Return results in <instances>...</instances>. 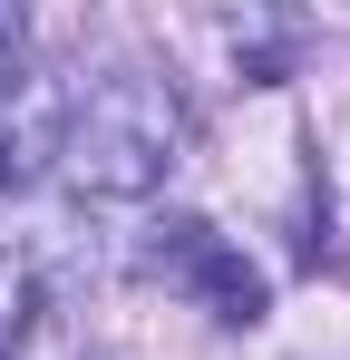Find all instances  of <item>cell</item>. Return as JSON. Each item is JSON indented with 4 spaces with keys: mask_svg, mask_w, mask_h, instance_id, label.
Returning <instances> with one entry per match:
<instances>
[{
    "mask_svg": "<svg viewBox=\"0 0 350 360\" xmlns=\"http://www.w3.org/2000/svg\"><path fill=\"white\" fill-rule=\"evenodd\" d=\"M156 263H166L175 283H195V292H205V311H214L224 331H253V321H263V273H253V263H243L214 224H166Z\"/></svg>",
    "mask_w": 350,
    "mask_h": 360,
    "instance_id": "7a4b0ae2",
    "label": "cell"
},
{
    "mask_svg": "<svg viewBox=\"0 0 350 360\" xmlns=\"http://www.w3.org/2000/svg\"><path fill=\"white\" fill-rule=\"evenodd\" d=\"M30 146H39V136H30V127H20L10 108H0V185H20V166H30Z\"/></svg>",
    "mask_w": 350,
    "mask_h": 360,
    "instance_id": "3957f363",
    "label": "cell"
},
{
    "mask_svg": "<svg viewBox=\"0 0 350 360\" xmlns=\"http://www.w3.org/2000/svg\"><path fill=\"white\" fill-rule=\"evenodd\" d=\"M175 146H185V108H175L166 78H146V68H98L49 127L58 176L78 185V195H98V205L156 195L166 166H175Z\"/></svg>",
    "mask_w": 350,
    "mask_h": 360,
    "instance_id": "6da1fadb",
    "label": "cell"
}]
</instances>
